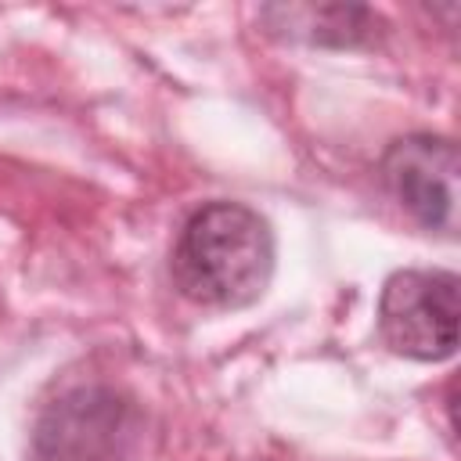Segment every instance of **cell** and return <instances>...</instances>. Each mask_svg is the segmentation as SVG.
Returning a JSON list of instances; mask_svg holds the SVG:
<instances>
[{"label":"cell","mask_w":461,"mask_h":461,"mask_svg":"<svg viewBox=\"0 0 461 461\" xmlns=\"http://www.w3.org/2000/svg\"><path fill=\"white\" fill-rule=\"evenodd\" d=\"M169 270L180 295L198 306H252L274 277V230L241 202H209L184 223Z\"/></svg>","instance_id":"1"},{"label":"cell","mask_w":461,"mask_h":461,"mask_svg":"<svg viewBox=\"0 0 461 461\" xmlns=\"http://www.w3.org/2000/svg\"><path fill=\"white\" fill-rule=\"evenodd\" d=\"M382 342L411 360H447L457 349V274L396 270L378 299Z\"/></svg>","instance_id":"2"},{"label":"cell","mask_w":461,"mask_h":461,"mask_svg":"<svg viewBox=\"0 0 461 461\" xmlns=\"http://www.w3.org/2000/svg\"><path fill=\"white\" fill-rule=\"evenodd\" d=\"M133 421V407L115 389L79 385L40 414L29 461H122Z\"/></svg>","instance_id":"3"},{"label":"cell","mask_w":461,"mask_h":461,"mask_svg":"<svg viewBox=\"0 0 461 461\" xmlns=\"http://www.w3.org/2000/svg\"><path fill=\"white\" fill-rule=\"evenodd\" d=\"M457 176L461 155L450 137L411 133L393 140L382 155L385 187L425 230H457Z\"/></svg>","instance_id":"4"},{"label":"cell","mask_w":461,"mask_h":461,"mask_svg":"<svg viewBox=\"0 0 461 461\" xmlns=\"http://www.w3.org/2000/svg\"><path fill=\"white\" fill-rule=\"evenodd\" d=\"M274 36L303 40L317 47H360L378 36V14L367 7H346V4H277L263 7L259 14Z\"/></svg>","instance_id":"5"}]
</instances>
